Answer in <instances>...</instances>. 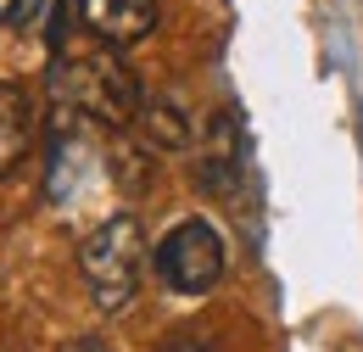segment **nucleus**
<instances>
[{
    "label": "nucleus",
    "instance_id": "1",
    "mask_svg": "<svg viewBox=\"0 0 363 352\" xmlns=\"http://www.w3.org/2000/svg\"><path fill=\"white\" fill-rule=\"evenodd\" d=\"M50 95L79 112V118H95V123H135L145 95H140V79L101 45V50H84V56H62L50 67Z\"/></svg>",
    "mask_w": 363,
    "mask_h": 352
},
{
    "label": "nucleus",
    "instance_id": "7",
    "mask_svg": "<svg viewBox=\"0 0 363 352\" xmlns=\"http://www.w3.org/2000/svg\"><path fill=\"white\" fill-rule=\"evenodd\" d=\"M40 6H45V0H0V23H6V28H17V23H28Z\"/></svg>",
    "mask_w": 363,
    "mask_h": 352
},
{
    "label": "nucleus",
    "instance_id": "4",
    "mask_svg": "<svg viewBox=\"0 0 363 352\" xmlns=\"http://www.w3.org/2000/svg\"><path fill=\"white\" fill-rule=\"evenodd\" d=\"M79 17H84V28H90L106 50H123V45H135V40L151 34L157 0H79Z\"/></svg>",
    "mask_w": 363,
    "mask_h": 352
},
{
    "label": "nucleus",
    "instance_id": "9",
    "mask_svg": "<svg viewBox=\"0 0 363 352\" xmlns=\"http://www.w3.org/2000/svg\"><path fill=\"white\" fill-rule=\"evenodd\" d=\"M62 352H106V347H101L95 336H84V341H67V347H62Z\"/></svg>",
    "mask_w": 363,
    "mask_h": 352
},
{
    "label": "nucleus",
    "instance_id": "8",
    "mask_svg": "<svg viewBox=\"0 0 363 352\" xmlns=\"http://www.w3.org/2000/svg\"><path fill=\"white\" fill-rule=\"evenodd\" d=\"M162 352H213L201 336H174V341H162Z\"/></svg>",
    "mask_w": 363,
    "mask_h": 352
},
{
    "label": "nucleus",
    "instance_id": "2",
    "mask_svg": "<svg viewBox=\"0 0 363 352\" xmlns=\"http://www.w3.org/2000/svg\"><path fill=\"white\" fill-rule=\"evenodd\" d=\"M140 263H145V235H140V219H129V213L106 219L79 246V274H84V285H90L101 313H118L135 302Z\"/></svg>",
    "mask_w": 363,
    "mask_h": 352
},
{
    "label": "nucleus",
    "instance_id": "6",
    "mask_svg": "<svg viewBox=\"0 0 363 352\" xmlns=\"http://www.w3.org/2000/svg\"><path fill=\"white\" fill-rule=\"evenodd\" d=\"M135 123H140V134H145V145H162V151L190 145V123H184V112L174 101H145Z\"/></svg>",
    "mask_w": 363,
    "mask_h": 352
},
{
    "label": "nucleus",
    "instance_id": "5",
    "mask_svg": "<svg viewBox=\"0 0 363 352\" xmlns=\"http://www.w3.org/2000/svg\"><path fill=\"white\" fill-rule=\"evenodd\" d=\"M34 145V101L28 89L0 79V174H11Z\"/></svg>",
    "mask_w": 363,
    "mask_h": 352
},
{
    "label": "nucleus",
    "instance_id": "3",
    "mask_svg": "<svg viewBox=\"0 0 363 352\" xmlns=\"http://www.w3.org/2000/svg\"><path fill=\"white\" fill-rule=\"evenodd\" d=\"M157 274H162V285H174L184 297L213 291L218 274H224V241H218V229L207 219L174 224L162 235V246H157Z\"/></svg>",
    "mask_w": 363,
    "mask_h": 352
}]
</instances>
